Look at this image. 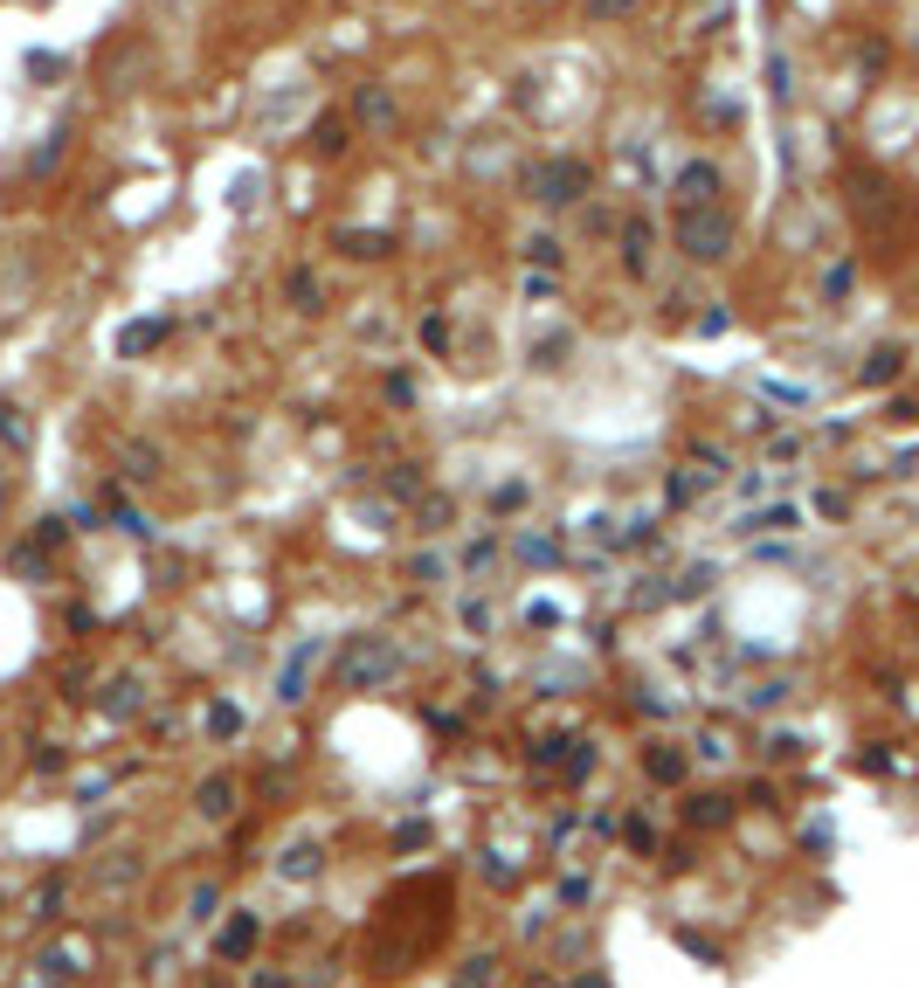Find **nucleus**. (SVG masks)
<instances>
[{
	"mask_svg": "<svg viewBox=\"0 0 919 988\" xmlns=\"http://www.w3.org/2000/svg\"><path fill=\"white\" fill-rule=\"evenodd\" d=\"M733 243H740V228L733 215L713 201V207H677V249L692 256V264H726Z\"/></svg>",
	"mask_w": 919,
	"mask_h": 988,
	"instance_id": "1",
	"label": "nucleus"
},
{
	"mask_svg": "<svg viewBox=\"0 0 919 988\" xmlns=\"http://www.w3.org/2000/svg\"><path fill=\"white\" fill-rule=\"evenodd\" d=\"M533 194L546 207H574V201L588 194V167L581 160H546V173H533Z\"/></svg>",
	"mask_w": 919,
	"mask_h": 988,
	"instance_id": "2",
	"label": "nucleus"
},
{
	"mask_svg": "<svg viewBox=\"0 0 919 988\" xmlns=\"http://www.w3.org/2000/svg\"><path fill=\"white\" fill-rule=\"evenodd\" d=\"M671 201H677V207H713V201H719V167H713V160H685Z\"/></svg>",
	"mask_w": 919,
	"mask_h": 988,
	"instance_id": "3",
	"label": "nucleus"
},
{
	"mask_svg": "<svg viewBox=\"0 0 919 988\" xmlns=\"http://www.w3.org/2000/svg\"><path fill=\"white\" fill-rule=\"evenodd\" d=\"M339 678H346V685L394 678V649H387V643H374V636H366V643H353V649H346V670H339Z\"/></svg>",
	"mask_w": 919,
	"mask_h": 988,
	"instance_id": "4",
	"label": "nucleus"
},
{
	"mask_svg": "<svg viewBox=\"0 0 919 988\" xmlns=\"http://www.w3.org/2000/svg\"><path fill=\"white\" fill-rule=\"evenodd\" d=\"M353 118L366 125V132H394V125H402V111H394V90L360 84V90H353Z\"/></svg>",
	"mask_w": 919,
	"mask_h": 988,
	"instance_id": "5",
	"label": "nucleus"
},
{
	"mask_svg": "<svg viewBox=\"0 0 919 988\" xmlns=\"http://www.w3.org/2000/svg\"><path fill=\"white\" fill-rule=\"evenodd\" d=\"M256 933H263L256 913H235V920L215 933V954H222V960H249V954H256Z\"/></svg>",
	"mask_w": 919,
	"mask_h": 988,
	"instance_id": "6",
	"label": "nucleus"
},
{
	"mask_svg": "<svg viewBox=\"0 0 919 988\" xmlns=\"http://www.w3.org/2000/svg\"><path fill=\"white\" fill-rule=\"evenodd\" d=\"M705 491H713V471H705V463H685V471H671V477H664V498H671L677 512L698 505Z\"/></svg>",
	"mask_w": 919,
	"mask_h": 988,
	"instance_id": "7",
	"label": "nucleus"
},
{
	"mask_svg": "<svg viewBox=\"0 0 919 988\" xmlns=\"http://www.w3.org/2000/svg\"><path fill=\"white\" fill-rule=\"evenodd\" d=\"M685 753H677V747H643V774H650V782L656 788H677V782H685Z\"/></svg>",
	"mask_w": 919,
	"mask_h": 988,
	"instance_id": "8",
	"label": "nucleus"
},
{
	"mask_svg": "<svg viewBox=\"0 0 919 988\" xmlns=\"http://www.w3.org/2000/svg\"><path fill=\"white\" fill-rule=\"evenodd\" d=\"M525 505H533V484H525V477H505V484L484 491V512H491V518H519Z\"/></svg>",
	"mask_w": 919,
	"mask_h": 988,
	"instance_id": "9",
	"label": "nucleus"
},
{
	"mask_svg": "<svg viewBox=\"0 0 919 988\" xmlns=\"http://www.w3.org/2000/svg\"><path fill=\"white\" fill-rule=\"evenodd\" d=\"M167 332H173V319H167V311H160V319H131L118 346H125V353H152V346L167 340Z\"/></svg>",
	"mask_w": 919,
	"mask_h": 988,
	"instance_id": "10",
	"label": "nucleus"
},
{
	"mask_svg": "<svg viewBox=\"0 0 919 988\" xmlns=\"http://www.w3.org/2000/svg\"><path fill=\"white\" fill-rule=\"evenodd\" d=\"M194 809H201L207 823H222V816L235 809V782H228V774H215V782H201V795H194Z\"/></svg>",
	"mask_w": 919,
	"mask_h": 988,
	"instance_id": "11",
	"label": "nucleus"
},
{
	"mask_svg": "<svg viewBox=\"0 0 919 988\" xmlns=\"http://www.w3.org/2000/svg\"><path fill=\"white\" fill-rule=\"evenodd\" d=\"M622 264H629V277H650V222L622 228Z\"/></svg>",
	"mask_w": 919,
	"mask_h": 988,
	"instance_id": "12",
	"label": "nucleus"
},
{
	"mask_svg": "<svg viewBox=\"0 0 919 988\" xmlns=\"http://www.w3.org/2000/svg\"><path fill=\"white\" fill-rule=\"evenodd\" d=\"M899 367H906V346H878L872 359H864V387H885V380H899Z\"/></svg>",
	"mask_w": 919,
	"mask_h": 988,
	"instance_id": "13",
	"label": "nucleus"
},
{
	"mask_svg": "<svg viewBox=\"0 0 919 988\" xmlns=\"http://www.w3.org/2000/svg\"><path fill=\"white\" fill-rule=\"evenodd\" d=\"M332 243L346 249V256H387V249H394V236H387V228H381V236H374V228H339Z\"/></svg>",
	"mask_w": 919,
	"mask_h": 988,
	"instance_id": "14",
	"label": "nucleus"
},
{
	"mask_svg": "<svg viewBox=\"0 0 919 988\" xmlns=\"http://www.w3.org/2000/svg\"><path fill=\"white\" fill-rule=\"evenodd\" d=\"M519 567H560V539L554 533H525L519 539Z\"/></svg>",
	"mask_w": 919,
	"mask_h": 988,
	"instance_id": "15",
	"label": "nucleus"
},
{
	"mask_svg": "<svg viewBox=\"0 0 919 988\" xmlns=\"http://www.w3.org/2000/svg\"><path fill=\"white\" fill-rule=\"evenodd\" d=\"M104 712H111V719H131V712H139V678H131V670L104 685Z\"/></svg>",
	"mask_w": 919,
	"mask_h": 988,
	"instance_id": "16",
	"label": "nucleus"
},
{
	"mask_svg": "<svg viewBox=\"0 0 919 988\" xmlns=\"http://www.w3.org/2000/svg\"><path fill=\"white\" fill-rule=\"evenodd\" d=\"M450 988H498V954H470Z\"/></svg>",
	"mask_w": 919,
	"mask_h": 988,
	"instance_id": "17",
	"label": "nucleus"
},
{
	"mask_svg": "<svg viewBox=\"0 0 919 988\" xmlns=\"http://www.w3.org/2000/svg\"><path fill=\"white\" fill-rule=\"evenodd\" d=\"M207 733L235 740V733H243V706H235V698H215V706H207Z\"/></svg>",
	"mask_w": 919,
	"mask_h": 988,
	"instance_id": "18",
	"label": "nucleus"
},
{
	"mask_svg": "<svg viewBox=\"0 0 919 988\" xmlns=\"http://www.w3.org/2000/svg\"><path fill=\"white\" fill-rule=\"evenodd\" d=\"M325 864V844H298V850H284V878H311V871H319Z\"/></svg>",
	"mask_w": 919,
	"mask_h": 988,
	"instance_id": "19",
	"label": "nucleus"
},
{
	"mask_svg": "<svg viewBox=\"0 0 919 988\" xmlns=\"http://www.w3.org/2000/svg\"><path fill=\"white\" fill-rule=\"evenodd\" d=\"M415 340H423V353H450V311H429V319L415 325Z\"/></svg>",
	"mask_w": 919,
	"mask_h": 988,
	"instance_id": "20",
	"label": "nucleus"
},
{
	"mask_svg": "<svg viewBox=\"0 0 919 988\" xmlns=\"http://www.w3.org/2000/svg\"><path fill=\"white\" fill-rule=\"evenodd\" d=\"M0 443H8V450H29V415H21L14 401H0Z\"/></svg>",
	"mask_w": 919,
	"mask_h": 988,
	"instance_id": "21",
	"label": "nucleus"
},
{
	"mask_svg": "<svg viewBox=\"0 0 919 988\" xmlns=\"http://www.w3.org/2000/svg\"><path fill=\"white\" fill-rule=\"evenodd\" d=\"M29 76H35V84H63L70 63L56 56V49H35V56H29Z\"/></svg>",
	"mask_w": 919,
	"mask_h": 988,
	"instance_id": "22",
	"label": "nucleus"
},
{
	"mask_svg": "<svg viewBox=\"0 0 919 988\" xmlns=\"http://www.w3.org/2000/svg\"><path fill=\"white\" fill-rule=\"evenodd\" d=\"M381 484L394 491V498H423V471H408V463H394V471H387Z\"/></svg>",
	"mask_w": 919,
	"mask_h": 988,
	"instance_id": "23",
	"label": "nucleus"
},
{
	"mask_svg": "<svg viewBox=\"0 0 919 988\" xmlns=\"http://www.w3.org/2000/svg\"><path fill=\"white\" fill-rule=\"evenodd\" d=\"M381 395H387V408H415V380H408L402 367H394V374L381 380Z\"/></svg>",
	"mask_w": 919,
	"mask_h": 988,
	"instance_id": "24",
	"label": "nucleus"
},
{
	"mask_svg": "<svg viewBox=\"0 0 919 988\" xmlns=\"http://www.w3.org/2000/svg\"><path fill=\"white\" fill-rule=\"evenodd\" d=\"M622 829H629V850H637V857H650V850H656V823H650V816H629Z\"/></svg>",
	"mask_w": 919,
	"mask_h": 988,
	"instance_id": "25",
	"label": "nucleus"
},
{
	"mask_svg": "<svg viewBox=\"0 0 919 988\" xmlns=\"http://www.w3.org/2000/svg\"><path fill=\"white\" fill-rule=\"evenodd\" d=\"M491 560H498V539H491V533L463 546V567H470V574H484V567H491Z\"/></svg>",
	"mask_w": 919,
	"mask_h": 988,
	"instance_id": "26",
	"label": "nucleus"
},
{
	"mask_svg": "<svg viewBox=\"0 0 919 988\" xmlns=\"http://www.w3.org/2000/svg\"><path fill=\"white\" fill-rule=\"evenodd\" d=\"M291 298H298L304 311H319V283H311V270H291Z\"/></svg>",
	"mask_w": 919,
	"mask_h": 988,
	"instance_id": "27",
	"label": "nucleus"
},
{
	"mask_svg": "<svg viewBox=\"0 0 919 988\" xmlns=\"http://www.w3.org/2000/svg\"><path fill=\"white\" fill-rule=\"evenodd\" d=\"M463 630L484 636V630H491V602H463Z\"/></svg>",
	"mask_w": 919,
	"mask_h": 988,
	"instance_id": "28",
	"label": "nucleus"
},
{
	"mask_svg": "<svg viewBox=\"0 0 919 988\" xmlns=\"http://www.w3.org/2000/svg\"><path fill=\"white\" fill-rule=\"evenodd\" d=\"M525 256H533V264H546V270H560V249L546 243V236H533V243H525Z\"/></svg>",
	"mask_w": 919,
	"mask_h": 988,
	"instance_id": "29",
	"label": "nucleus"
},
{
	"mask_svg": "<svg viewBox=\"0 0 919 988\" xmlns=\"http://www.w3.org/2000/svg\"><path fill=\"white\" fill-rule=\"evenodd\" d=\"M450 518H457L450 498H429V505H423V526H450Z\"/></svg>",
	"mask_w": 919,
	"mask_h": 988,
	"instance_id": "30",
	"label": "nucleus"
},
{
	"mask_svg": "<svg viewBox=\"0 0 919 988\" xmlns=\"http://www.w3.org/2000/svg\"><path fill=\"white\" fill-rule=\"evenodd\" d=\"M442 574H450V560H442V554H436V560H429V554L415 560V581H442Z\"/></svg>",
	"mask_w": 919,
	"mask_h": 988,
	"instance_id": "31",
	"label": "nucleus"
},
{
	"mask_svg": "<svg viewBox=\"0 0 919 988\" xmlns=\"http://www.w3.org/2000/svg\"><path fill=\"white\" fill-rule=\"evenodd\" d=\"M319 152H346V125H319Z\"/></svg>",
	"mask_w": 919,
	"mask_h": 988,
	"instance_id": "32",
	"label": "nucleus"
},
{
	"mask_svg": "<svg viewBox=\"0 0 919 988\" xmlns=\"http://www.w3.org/2000/svg\"><path fill=\"white\" fill-rule=\"evenodd\" d=\"M733 809H726V802H692V823H726Z\"/></svg>",
	"mask_w": 919,
	"mask_h": 988,
	"instance_id": "33",
	"label": "nucleus"
},
{
	"mask_svg": "<svg viewBox=\"0 0 919 988\" xmlns=\"http://www.w3.org/2000/svg\"><path fill=\"white\" fill-rule=\"evenodd\" d=\"M560 353H567V340H539V346H533V367H554Z\"/></svg>",
	"mask_w": 919,
	"mask_h": 988,
	"instance_id": "34",
	"label": "nucleus"
},
{
	"mask_svg": "<svg viewBox=\"0 0 919 988\" xmlns=\"http://www.w3.org/2000/svg\"><path fill=\"white\" fill-rule=\"evenodd\" d=\"M249 988H291V975H284V968H256Z\"/></svg>",
	"mask_w": 919,
	"mask_h": 988,
	"instance_id": "35",
	"label": "nucleus"
},
{
	"mask_svg": "<svg viewBox=\"0 0 919 988\" xmlns=\"http://www.w3.org/2000/svg\"><path fill=\"white\" fill-rule=\"evenodd\" d=\"M629 8H637V0H588V14H609V21L629 14Z\"/></svg>",
	"mask_w": 919,
	"mask_h": 988,
	"instance_id": "36",
	"label": "nucleus"
},
{
	"mask_svg": "<svg viewBox=\"0 0 919 988\" xmlns=\"http://www.w3.org/2000/svg\"><path fill=\"white\" fill-rule=\"evenodd\" d=\"M574 988H616V981H609V968H588V975L574 981Z\"/></svg>",
	"mask_w": 919,
	"mask_h": 988,
	"instance_id": "37",
	"label": "nucleus"
},
{
	"mask_svg": "<svg viewBox=\"0 0 919 988\" xmlns=\"http://www.w3.org/2000/svg\"><path fill=\"white\" fill-rule=\"evenodd\" d=\"M519 988H567V981H560V975H525Z\"/></svg>",
	"mask_w": 919,
	"mask_h": 988,
	"instance_id": "38",
	"label": "nucleus"
}]
</instances>
